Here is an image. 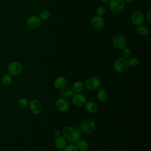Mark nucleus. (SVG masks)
<instances>
[{
    "label": "nucleus",
    "mask_w": 151,
    "mask_h": 151,
    "mask_svg": "<svg viewBox=\"0 0 151 151\" xmlns=\"http://www.w3.org/2000/svg\"><path fill=\"white\" fill-rule=\"evenodd\" d=\"M146 18L148 22H151V9H149L146 13Z\"/></svg>",
    "instance_id": "nucleus-29"
},
{
    "label": "nucleus",
    "mask_w": 151,
    "mask_h": 151,
    "mask_svg": "<svg viewBox=\"0 0 151 151\" xmlns=\"http://www.w3.org/2000/svg\"><path fill=\"white\" fill-rule=\"evenodd\" d=\"M38 17L41 21H47L51 17V12L48 9H43L40 12Z\"/></svg>",
    "instance_id": "nucleus-22"
},
{
    "label": "nucleus",
    "mask_w": 151,
    "mask_h": 151,
    "mask_svg": "<svg viewBox=\"0 0 151 151\" xmlns=\"http://www.w3.org/2000/svg\"><path fill=\"white\" fill-rule=\"evenodd\" d=\"M29 109L34 114H40L42 111V105L41 101L37 99H33L29 103Z\"/></svg>",
    "instance_id": "nucleus-10"
},
{
    "label": "nucleus",
    "mask_w": 151,
    "mask_h": 151,
    "mask_svg": "<svg viewBox=\"0 0 151 151\" xmlns=\"http://www.w3.org/2000/svg\"><path fill=\"white\" fill-rule=\"evenodd\" d=\"M136 31H137V32L138 33V34H139L141 36H143V37L147 35L149 32L148 28L147 27H146L145 25H143L137 26Z\"/></svg>",
    "instance_id": "nucleus-21"
},
{
    "label": "nucleus",
    "mask_w": 151,
    "mask_h": 151,
    "mask_svg": "<svg viewBox=\"0 0 151 151\" xmlns=\"http://www.w3.org/2000/svg\"><path fill=\"white\" fill-rule=\"evenodd\" d=\"M80 129L83 133L90 134L92 133L95 129V123L92 119H86L82 122L80 125Z\"/></svg>",
    "instance_id": "nucleus-7"
},
{
    "label": "nucleus",
    "mask_w": 151,
    "mask_h": 151,
    "mask_svg": "<svg viewBox=\"0 0 151 151\" xmlns=\"http://www.w3.org/2000/svg\"><path fill=\"white\" fill-rule=\"evenodd\" d=\"M84 84L80 81H75L72 86V90L74 93H78L83 91L84 88Z\"/></svg>",
    "instance_id": "nucleus-20"
},
{
    "label": "nucleus",
    "mask_w": 151,
    "mask_h": 151,
    "mask_svg": "<svg viewBox=\"0 0 151 151\" xmlns=\"http://www.w3.org/2000/svg\"><path fill=\"white\" fill-rule=\"evenodd\" d=\"M54 145L58 149H63L67 145V140L63 136H59L56 137L54 140Z\"/></svg>",
    "instance_id": "nucleus-15"
},
{
    "label": "nucleus",
    "mask_w": 151,
    "mask_h": 151,
    "mask_svg": "<svg viewBox=\"0 0 151 151\" xmlns=\"http://www.w3.org/2000/svg\"><path fill=\"white\" fill-rule=\"evenodd\" d=\"M61 133L66 140L73 143L80 140L81 136L80 130L73 126H67L63 127Z\"/></svg>",
    "instance_id": "nucleus-1"
},
{
    "label": "nucleus",
    "mask_w": 151,
    "mask_h": 151,
    "mask_svg": "<svg viewBox=\"0 0 151 151\" xmlns=\"http://www.w3.org/2000/svg\"><path fill=\"white\" fill-rule=\"evenodd\" d=\"M129 67L128 60L125 57L117 58L113 64V69L117 73H122L127 70Z\"/></svg>",
    "instance_id": "nucleus-3"
},
{
    "label": "nucleus",
    "mask_w": 151,
    "mask_h": 151,
    "mask_svg": "<svg viewBox=\"0 0 151 151\" xmlns=\"http://www.w3.org/2000/svg\"><path fill=\"white\" fill-rule=\"evenodd\" d=\"M42 21L39 17L37 15H32L28 18L26 21L27 27L31 29H37L41 25Z\"/></svg>",
    "instance_id": "nucleus-11"
},
{
    "label": "nucleus",
    "mask_w": 151,
    "mask_h": 151,
    "mask_svg": "<svg viewBox=\"0 0 151 151\" xmlns=\"http://www.w3.org/2000/svg\"><path fill=\"white\" fill-rule=\"evenodd\" d=\"M53 84L55 88L60 90L66 86V85H67L66 78L63 76L57 77L54 80Z\"/></svg>",
    "instance_id": "nucleus-14"
},
{
    "label": "nucleus",
    "mask_w": 151,
    "mask_h": 151,
    "mask_svg": "<svg viewBox=\"0 0 151 151\" xmlns=\"http://www.w3.org/2000/svg\"><path fill=\"white\" fill-rule=\"evenodd\" d=\"M122 50V54L123 55L124 57L128 58V57H130L131 56L132 51L129 48H128L127 47H125Z\"/></svg>",
    "instance_id": "nucleus-28"
},
{
    "label": "nucleus",
    "mask_w": 151,
    "mask_h": 151,
    "mask_svg": "<svg viewBox=\"0 0 151 151\" xmlns=\"http://www.w3.org/2000/svg\"><path fill=\"white\" fill-rule=\"evenodd\" d=\"M29 103V101L25 97H22L18 100V105L21 108H26L28 107Z\"/></svg>",
    "instance_id": "nucleus-24"
},
{
    "label": "nucleus",
    "mask_w": 151,
    "mask_h": 151,
    "mask_svg": "<svg viewBox=\"0 0 151 151\" xmlns=\"http://www.w3.org/2000/svg\"><path fill=\"white\" fill-rule=\"evenodd\" d=\"M113 44L115 48L117 50H122L126 47L127 38L124 34L121 33L117 34L113 38Z\"/></svg>",
    "instance_id": "nucleus-6"
},
{
    "label": "nucleus",
    "mask_w": 151,
    "mask_h": 151,
    "mask_svg": "<svg viewBox=\"0 0 151 151\" xmlns=\"http://www.w3.org/2000/svg\"><path fill=\"white\" fill-rule=\"evenodd\" d=\"M54 134L55 137H57V136H59L61 134V132L60 130H55L54 132Z\"/></svg>",
    "instance_id": "nucleus-30"
},
{
    "label": "nucleus",
    "mask_w": 151,
    "mask_h": 151,
    "mask_svg": "<svg viewBox=\"0 0 151 151\" xmlns=\"http://www.w3.org/2000/svg\"><path fill=\"white\" fill-rule=\"evenodd\" d=\"M110 10L114 14L122 12L124 8V1L123 0H110L109 2Z\"/></svg>",
    "instance_id": "nucleus-5"
},
{
    "label": "nucleus",
    "mask_w": 151,
    "mask_h": 151,
    "mask_svg": "<svg viewBox=\"0 0 151 151\" xmlns=\"http://www.w3.org/2000/svg\"><path fill=\"white\" fill-rule=\"evenodd\" d=\"M23 70L22 64L18 61H12L7 66V71L9 74L13 76L19 75Z\"/></svg>",
    "instance_id": "nucleus-4"
},
{
    "label": "nucleus",
    "mask_w": 151,
    "mask_h": 151,
    "mask_svg": "<svg viewBox=\"0 0 151 151\" xmlns=\"http://www.w3.org/2000/svg\"><path fill=\"white\" fill-rule=\"evenodd\" d=\"M76 143L78 150L80 151H87L89 149V144L86 140L80 139Z\"/></svg>",
    "instance_id": "nucleus-18"
},
{
    "label": "nucleus",
    "mask_w": 151,
    "mask_h": 151,
    "mask_svg": "<svg viewBox=\"0 0 151 151\" xmlns=\"http://www.w3.org/2000/svg\"><path fill=\"white\" fill-rule=\"evenodd\" d=\"M84 106L86 111L91 114L96 113L98 110V106L97 104L93 101H87Z\"/></svg>",
    "instance_id": "nucleus-16"
},
{
    "label": "nucleus",
    "mask_w": 151,
    "mask_h": 151,
    "mask_svg": "<svg viewBox=\"0 0 151 151\" xmlns=\"http://www.w3.org/2000/svg\"><path fill=\"white\" fill-rule=\"evenodd\" d=\"M100 2H103V3H107L109 2L110 0H99Z\"/></svg>",
    "instance_id": "nucleus-31"
},
{
    "label": "nucleus",
    "mask_w": 151,
    "mask_h": 151,
    "mask_svg": "<svg viewBox=\"0 0 151 151\" xmlns=\"http://www.w3.org/2000/svg\"><path fill=\"white\" fill-rule=\"evenodd\" d=\"M85 87L89 91L98 90L101 86V79L97 76H91L87 78L85 81Z\"/></svg>",
    "instance_id": "nucleus-2"
},
{
    "label": "nucleus",
    "mask_w": 151,
    "mask_h": 151,
    "mask_svg": "<svg viewBox=\"0 0 151 151\" xmlns=\"http://www.w3.org/2000/svg\"><path fill=\"white\" fill-rule=\"evenodd\" d=\"M106 13V9L104 6L100 5L96 9V14L98 16L103 17Z\"/></svg>",
    "instance_id": "nucleus-27"
},
{
    "label": "nucleus",
    "mask_w": 151,
    "mask_h": 151,
    "mask_svg": "<svg viewBox=\"0 0 151 151\" xmlns=\"http://www.w3.org/2000/svg\"><path fill=\"white\" fill-rule=\"evenodd\" d=\"M139 61L136 57H132L128 60L129 66L133 68L136 67L139 65Z\"/></svg>",
    "instance_id": "nucleus-25"
},
{
    "label": "nucleus",
    "mask_w": 151,
    "mask_h": 151,
    "mask_svg": "<svg viewBox=\"0 0 151 151\" xmlns=\"http://www.w3.org/2000/svg\"><path fill=\"white\" fill-rule=\"evenodd\" d=\"M131 22L135 26H139L143 24L145 20V15L140 10L134 11L131 15Z\"/></svg>",
    "instance_id": "nucleus-9"
},
{
    "label": "nucleus",
    "mask_w": 151,
    "mask_h": 151,
    "mask_svg": "<svg viewBox=\"0 0 151 151\" xmlns=\"http://www.w3.org/2000/svg\"><path fill=\"white\" fill-rule=\"evenodd\" d=\"M74 94V92L72 89L65 87L60 89V94L65 99L70 98L72 97Z\"/></svg>",
    "instance_id": "nucleus-19"
},
{
    "label": "nucleus",
    "mask_w": 151,
    "mask_h": 151,
    "mask_svg": "<svg viewBox=\"0 0 151 151\" xmlns=\"http://www.w3.org/2000/svg\"><path fill=\"white\" fill-rule=\"evenodd\" d=\"M71 101L73 105L76 107H82L84 106L86 103L87 99L84 94H81L80 93H74L71 97Z\"/></svg>",
    "instance_id": "nucleus-8"
},
{
    "label": "nucleus",
    "mask_w": 151,
    "mask_h": 151,
    "mask_svg": "<svg viewBox=\"0 0 151 151\" xmlns=\"http://www.w3.org/2000/svg\"><path fill=\"white\" fill-rule=\"evenodd\" d=\"M124 1H126V2H133V1H134L135 0H123Z\"/></svg>",
    "instance_id": "nucleus-32"
},
{
    "label": "nucleus",
    "mask_w": 151,
    "mask_h": 151,
    "mask_svg": "<svg viewBox=\"0 0 151 151\" xmlns=\"http://www.w3.org/2000/svg\"><path fill=\"white\" fill-rule=\"evenodd\" d=\"M91 22L93 27L97 30H101L104 28V21L102 17H100L97 15H94L91 18Z\"/></svg>",
    "instance_id": "nucleus-13"
},
{
    "label": "nucleus",
    "mask_w": 151,
    "mask_h": 151,
    "mask_svg": "<svg viewBox=\"0 0 151 151\" xmlns=\"http://www.w3.org/2000/svg\"><path fill=\"white\" fill-rule=\"evenodd\" d=\"M55 107L59 111L64 113L69 110L70 104L66 99L64 97H61L56 101Z\"/></svg>",
    "instance_id": "nucleus-12"
},
{
    "label": "nucleus",
    "mask_w": 151,
    "mask_h": 151,
    "mask_svg": "<svg viewBox=\"0 0 151 151\" xmlns=\"http://www.w3.org/2000/svg\"><path fill=\"white\" fill-rule=\"evenodd\" d=\"M97 90V96L98 99L101 102L106 101L108 99L107 91L103 87H100Z\"/></svg>",
    "instance_id": "nucleus-17"
},
{
    "label": "nucleus",
    "mask_w": 151,
    "mask_h": 151,
    "mask_svg": "<svg viewBox=\"0 0 151 151\" xmlns=\"http://www.w3.org/2000/svg\"><path fill=\"white\" fill-rule=\"evenodd\" d=\"M77 147L76 144L72 143L69 145H67L63 149V151H78Z\"/></svg>",
    "instance_id": "nucleus-26"
},
{
    "label": "nucleus",
    "mask_w": 151,
    "mask_h": 151,
    "mask_svg": "<svg viewBox=\"0 0 151 151\" xmlns=\"http://www.w3.org/2000/svg\"><path fill=\"white\" fill-rule=\"evenodd\" d=\"M2 84L5 86L10 85L12 82V78L11 76L9 74H5L2 78Z\"/></svg>",
    "instance_id": "nucleus-23"
}]
</instances>
